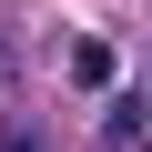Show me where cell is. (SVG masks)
Masks as SVG:
<instances>
[{
	"label": "cell",
	"instance_id": "cell-1",
	"mask_svg": "<svg viewBox=\"0 0 152 152\" xmlns=\"http://www.w3.org/2000/svg\"><path fill=\"white\" fill-rule=\"evenodd\" d=\"M142 142H152V102H142V91H122V102L102 112V152H142Z\"/></svg>",
	"mask_w": 152,
	"mask_h": 152
},
{
	"label": "cell",
	"instance_id": "cell-2",
	"mask_svg": "<svg viewBox=\"0 0 152 152\" xmlns=\"http://www.w3.org/2000/svg\"><path fill=\"white\" fill-rule=\"evenodd\" d=\"M71 81H81V91H112V51L102 41H71Z\"/></svg>",
	"mask_w": 152,
	"mask_h": 152
},
{
	"label": "cell",
	"instance_id": "cell-3",
	"mask_svg": "<svg viewBox=\"0 0 152 152\" xmlns=\"http://www.w3.org/2000/svg\"><path fill=\"white\" fill-rule=\"evenodd\" d=\"M0 152H41V142H0Z\"/></svg>",
	"mask_w": 152,
	"mask_h": 152
}]
</instances>
